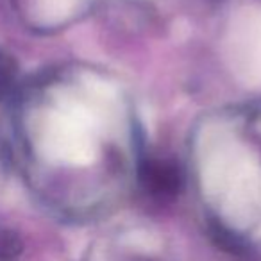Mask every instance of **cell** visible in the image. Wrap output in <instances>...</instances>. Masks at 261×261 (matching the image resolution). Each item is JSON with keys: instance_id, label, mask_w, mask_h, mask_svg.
I'll return each mask as SVG.
<instances>
[{"instance_id": "7a4b0ae2", "label": "cell", "mask_w": 261, "mask_h": 261, "mask_svg": "<svg viewBox=\"0 0 261 261\" xmlns=\"http://www.w3.org/2000/svg\"><path fill=\"white\" fill-rule=\"evenodd\" d=\"M23 242L13 229L0 227V261H15L22 254Z\"/></svg>"}, {"instance_id": "3957f363", "label": "cell", "mask_w": 261, "mask_h": 261, "mask_svg": "<svg viewBox=\"0 0 261 261\" xmlns=\"http://www.w3.org/2000/svg\"><path fill=\"white\" fill-rule=\"evenodd\" d=\"M210 231L215 242L220 247H224L225 250H231V252H242V250H245L243 240L240 238V236H236L232 231L225 229L222 224H211Z\"/></svg>"}, {"instance_id": "6da1fadb", "label": "cell", "mask_w": 261, "mask_h": 261, "mask_svg": "<svg viewBox=\"0 0 261 261\" xmlns=\"http://www.w3.org/2000/svg\"><path fill=\"white\" fill-rule=\"evenodd\" d=\"M140 182L154 197L170 199L182 188V174L177 165L163 160H145L140 165Z\"/></svg>"}, {"instance_id": "277c9868", "label": "cell", "mask_w": 261, "mask_h": 261, "mask_svg": "<svg viewBox=\"0 0 261 261\" xmlns=\"http://www.w3.org/2000/svg\"><path fill=\"white\" fill-rule=\"evenodd\" d=\"M16 77V63L11 56L0 50V98L4 97L11 88Z\"/></svg>"}]
</instances>
